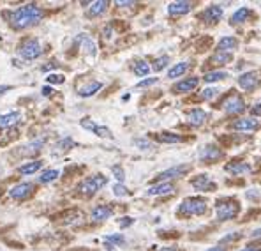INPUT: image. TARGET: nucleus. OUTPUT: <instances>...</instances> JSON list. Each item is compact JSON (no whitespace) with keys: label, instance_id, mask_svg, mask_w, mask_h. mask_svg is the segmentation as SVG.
<instances>
[{"label":"nucleus","instance_id":"f257e3e1","mask_svg":"<svg viewBox=\"0 0 261 251\" xmlns=\"http://www.w3.org/2000/svg\"><path fill=\"white\" fill-rule=\"evenodd\" d=\"M44 13L41 7L34 4L23 5V7H18V9L11 15V27L16 30H23L29 29V27H34L37 25L41 19H43Z\"/></svg>","mask_w":261,"mask_h":251},{"label":"nucleus","instance_id":"f03ea898","mask_svg":"<svg viewBox=\"0 0 261 251\" xmlns=\"http://www.w3.org/2000/svg\"><path fill=\"white\" fill-rule=\"evenodd\" d=\"M205 211H207V202H205L203 198H198V197L185 198L179 207V213L187 214V216H199V214H203Z\"/></svg>","mask_w":261,"mask_h":251},{"label":"nucleus","instance_id":"7ed1b4c3","mask_svg":"<svg viewBox=\"0 0 261 251\" xmlns=\"http://www.w3.org/2000/svg\"><path fill=\"white\" fill-rule=\"evenodd\" d=\"M215 213H217L219 221H228V219H233V217L238 214V203L233 202V200H221V202H217Z\"/></svg>","mask_w":261,"mask_h":251},{"label":"nucleus","instance_id":"20e7f679","mask_svg":"<svg viewBox=\"0 0 261 251\" xmlns=\"http://www.w3.org/2000/svg\"><path fill=\"white\" fill-rule=\"evenodd\" d=\"M18 54L21 55L25 60H35V58H39L43 55V48H41L39 41H35V39H27L18 48Z\"/></svg>","mask_w":261,"mask_h":251},{"label":"nucleus","instance_id":"39448f33","mask_svg":"<svg viewBox=\"0 0 261 251\" xmlns=\"http://www.w3.org/2000/svg\"><path fill=\"white\" fill-rule=\"evenodd\" d=\"M108 184V179L104 177V175H92V177H88L85 182H82V186H80V191H82L83 195H94L97 193L99 189H102L104 186Z\"/></svg>","mask_w":261,"mask_h":251},{"label":"nucleus","instance_id":"423d86ee","mask_svg":"<svg viewBox=\"0 0 261 251\" xmlns=\"http://www.w3.org/2000/svg\"><path fill=\"white\" fill-rule=\"evenodd\" d=\"M223 108L229 115H238V113H242L245 110V103H244V99L240 96H229L223 103Z\"/></svg>","mask_w":261,"mask_h":251},{"label":"nucleus","instance_id":"0eeeda50","mask_svg":"<svg viewBox=\"0 0 261 251\" xmlns=\"http://www.w3.org/2000/svg\"><path fill=\"white\" fill-rule=\"evenodd\" d=\"M258 83H260V78H258V72L256 71H249V72H244L238 76V85L244 89V90L251 92L258 87Z\"/></svg>","mask_w":261,"mask_h":251},{"label":"nucleus","instance_id":"6e6552de","mask_svg":"<svg viewBox=\"0 0 261 251\" xmlns=\"http://www.w3.org/2000/svg\"><path fill=\"white\" fill-rule=\"evenodd\" d=\"M258 127H260V121H256L254 117H249V119H238V121L233 124V129L235 131H247V133L256 131Z\"/></svg>","mask_w":261,"mask_h":251},{"label":"nucleus","instance_id":"1a4fd4ad","mask_svg":"<svg viewBox=\"0 0 261 251\" xmlns=\"http://www.w3.org/2000/svg\"><path fill=\"white\" fill-rule=\"evenodd\" d=\"M32 189H34V184L21 182V184H18V186H15V188L11 189L9 195H11V198H15V200H23V198L29 197Z\"/></svg>","mask_w":261,"mask_h":251},{"label":"nucleus","instance_id":"9d476101","mask_svg":"<svg viewBox=\"0 0 261 251\" xmlns=\"http://www.w3.org/2000/svg\"><path fill=\"white\" fill-rule=\"evenodd\" d=\"M201 18L207 21V23H215L219 19L223 18V7H219V5H210L207 9L201 13Z\"/></svg>","mask_w":261,"mask_h":251},{"label":"nucleus","instance_id":"9b49d317","mask_svg":"<svg viewBox=\"0 0 261 251\" xmlns=\"http://www.w3.org/2000/svg\"><path fill=\"white\" fill-rule=\"evenodd\" d=\"M189 170L187 164H180V166H173V168L169 170H164V172H161L159 175H157V179L159 180H168V179H177V177H180V175H184L185 172Z\"/></svg>","mask_w":261,"mask_h":251},{"label":"nucleus","instance_id":"f8f14e48","mask_svg":"<svg viewBox=\"0 0 261 251\" xmlns=\"http://www.w3.org/2000/svg\"><path fill=\"white\" fill-rule=\"evenodd\" d=\"M193 188L196 191H208V189H213L215 188V184L212 182V179L208 177V175H198L196 179H193Z\"/></svg>","mask_w":261,"mask_h":251},{"label":"nucleus","instance_id":"ddd939ff","mask_svg":"<svg viewBox=\"0 0 261 251\" xmlns=\"http://www.w3.org/2000/svg\"><path fill=\"white\" fill-rule=\"evenodd\" d=\"M175 191V186L171 182H161L157 184V186H152V188H148V191H147V195H150V197H161V195H169Z\"/></svg>","mask_w":261,"mask_h":251},{"label":"nucleus","instance_id":"4468645a","mask_svg":"<svg viewBox=\"0 0 261 251\" xmlns=\"http://www.w3.org/2000/svg\"><path fill=\"white\" fill-rule=\"evenodd\" d=\"M221 156H223V152L217 147H213V145H207V147H203V149L199 150V160L203 161H215Z\"/></svg>","mask_w":261,"mask_h":251},{"label":"nucleus","instance_id":"2eb2a0df","mask_svg":"<svg viewBox=\"0 0 261 251\" xmlns=\"http://www.w3.org/2000/svg\"><path fill=\"white\" fill-rule=\"evenodd\" d=\"M198 83H199V78L193 76V78H187V80H182V82H179L177 85L173 87L175 92H191L194 90V89L198 87Z\"/></svg>","mask_w":261,"mask_h":251},{"label":"nucleus","instance_id":"dca6fc26","mask_svg":"<svg viewBox=\"0 0 261 251\" xmlns=\"http://www.w3.org/2000/svg\"><path fill=\"white\" fill-rule=\"evenodd\" d=\"M102 89V83L101 82H90L87 83V85H83V87H80V90H78V94L82 97H90L94 96L96 92H99Z\"/></svg>","mask_w":261,"mask_h":251},{"label":"nucleus","instance_id":"f3484780","mask_svg":"<svg viewBox=\"0 0 261 251\" xmlns=\"http://www.w3.org/2000/svg\"><path fill=\"white\" fill-rule=\"evenodd\" d=\"M112 214H113L112 207H108V205H97L92 211V219L94 221H104V219H108Z\"/></svg>","mask_w":261,"mask_h":251},{"label":"nucleus","instance_id":"a211bd4d","mask_svg":"<svg viewBox=\"0 0 261 251\" xmlns=\"http://www.w3.org/2000/svg\"><path fill=\"white\" fill-rule=\"evenodd\" d=\"M191 11V2H171L168 5L169 15H185Z\"/></svg>","mask_w":261,"mask_h":251},{"label":"nucleus","instance_id":"6ab92c4d","mask_svg":"<svg viewBox=\"0 0 261 251\" xmlns=\"http://www.w3.org/2000/svg\"><path fill=\"white\" fill-rule=\"evenodd\" d=\"M238 46V41L235 37H223L219 41V50L217 52H223V54H231L233 50Z\"/></svg>","mask_w":261,"mask_h":251},{"label":"nucleus","instance_id":"aec40b11","mask_svg":"<svg viewBox=\"0 0 261 251\" xmlns=\"http://www.w3.org/2000/svg\"><path fill=\"white\" fill-rule=\"evenodd\" d=\"M19 121V111H11L5 115H0V127H11V126L18 124Z\"/></svg>","mask_w":261,"mask_h":251},{"label":"nucleus","instance_id":"412c9836","mask_svg":"<svg viewBox=\"0 0 261 251\" xmlns=\"http://www.w3.org/2000/svg\"><path fill=\"white\" fill-rule=\"evenodd\" d=\"M249 16H251V9H247V7H240V9H237L235 13H233L231 25L244 23V21H247V18H249Z\"/></svg>","mask_w":261,"mask_h":251},{"label":"nucleus","instance_id":"4be33fe9","mask_svg":"<svg viewBox=\"0 0 261 251\" xmlns=\"http://www.w3.org/2000/svg\"><path fill=\"white\" fill-rule=\"evenodd\" d=\"M205 119H207V113L203 110H199V108H196V110L189 113V124L191 126H201L205 122Z\"/></svg>","mask_w":261,"mask_h":251},{"label":"nucleus","instance_id":"5701e85b","mask_svg":"<svg viewBox=\"0 0 261 251\" xmlns=\"http://www.w3.org/2000/svg\"><path fill=\"white\" fill-rule=\"evenodd\" d=\"M108 9V2L106 0H97L90 4V9H88V16H99L102 15L104 11Z\"/></svg>","mask_w":261,"mask_h":251},{"label":"nucleus","instance_id":"b1692460","mask_svg":"<svg viewBox=\"0 0 261 251\" xmlns=\"http://www.w3.org/2000/svg\"><path fill=\"white\" fill-rule=\"evenodd\" d=\"M80 41H82V48L87 52L88 55H96V43H94L92 39L88 37V36L85 34H80Z\"/></svg>","mask_w":261,"mask_h":251},{"label":"nucleus","instance_id":"393cba45","mask_svg":"<svg viewBox=\"0 0 261 251\" xmlns=\"http://www.w3.org/2000/svg\"><path fill=\"white\" fill-rule=\"evenodd\" d=\"M41 166H43V161H32V163H27V164H23V166H19V174L32 175V174H35Z\"/></svg>","mask_w":261,"mask_h":251},{"label":"nucleus","instance_id":"a878e982","mask_svg":"<svg viewBox=\"0 0 261 251\" xmlns=\"http://www.w3.org/2000/svg\"><path fill=\"white\" fill-rule=\"evenodd\" d=\"M58 175H60V172H58V170H55V168L44 170L43 174H41V177H39V182L49 184V182H53V180L57 179Z\"/></svg>","mask_w":261,"mask_h":251},{"label":"nucleus","instance_id":"bb28decb","mask_svg":"<svg viewBox=\"0 0 261 251\" xmlns=\"http://www.w3.org/2000/svg\"><path fill=\"white\" fill-rule=\"evenodd\" d=\"M187 69H189V64L187 62L177 64V66H173V68L168 71V78H179V76H182V74H184Z\"/></svg>","mask_w":261,"mask_h":251},{"label":"nucleus","instance_id":"cd10ccee","mask_svg":"<svg viewBox=\"0 0 261 251\" xmlns=\"http://www.w3.org/2000/svg\"><path fill=\"white\" fill-rule=\"evenodd\" d=\"M159 142H163V143H180V142H184V138L180 135H173V133H161Z\"/></svg>","mask_w":261,"mask_h":251},{"label":"nucleus","instance_id":"c85d7f7f","mask_svg":"<svg viewBox=\"0 0 261 251\" xmlns=\"http://www.w3.org/2000/svg\"><path fill=\"white\" fill-rule=\"evenodd\" d=\"M226 76H228L226 71H212V72H207L203 80L208 83H213V82H219V80H224Z\"/></svg>","mask_w":261,"mask_h":251},{"label":"nucleus","instance_id":"c756f323","mask_svg":"<svg viewBox=\"0 0 261 251\" xmlns=\"http://www.w3.org/2000/svg\"><path fill=\"white\" fill-rule=\"evenodd\" d=\"M226 170L228 172H231V174H235V175H238V174H245V172H251V166L249 164H228L226 166Z\"/></svg>","mask_w":261,"mask_h":251},{"label":"nucleus","instance_id":"7c9ffc66","mask_svg":"<svg viewBox=\"0 0 261 251\" xmlns=\"http://www.w3.org/2000/svg\"><path fill=\"white\" fill-rule=\"evenodd\" d=\"M134 72L138 74V76H147V74L150 72L148 62H145V60H138V62L134 64Z\"/></svg>","mask_w":261,"mask_h":251},{"label":"nucleus","instance_id":"2f4dec72","mask_svg":"<svg viewBox=\"0 0 261 251\" xmlns=\"http://www.w3.org/2000/svg\"><path fill=\"white\" fill-rule=\"evenodd\" d=\"M233 58V54H223V52H217V54L213 55L212 60L210 62H217V64H226L229 62Z\"/></svg>","mask_w":261,"mask_h":251},{"label":"nucleus","instance_id":"473e14b6","mask_svg":"<svg viewBox=\"0 0 261 251\" xmlns=\"http://www.w3.org/2000/svg\"><path fill=\"white\" fill-rule=\"evenodd\" d=\"M73 145H74V142L71 140V138H64V140L58 142V145L55 147V149H58V152H65V150H69Z\"/></svg>","mask_w":261,"mask_h":251},{"label":"nucleus","instance_id":"72a5a7b5","mask_svg":"<svg viewBox=\"0 0 261 251\" xmlns=\"http://www.w3.org/2000/svg\"><path fill=\"white\" fill-rule=\"evenodd\" d=\"M43 145H44V140H35V142H32L30 145H27V147H25L27 150H23V152H25V154H32V152H37V150L41 149Z\"/></svg>","mask_w":261,"mask_h":251},{"label":"nucleus","instance_id":"f704fd0d","mask_svg":"<svg viewBox=\"0 0 261 251\" xmlns=\"http://www.w3.org/2000/svg\"><path fill=\"white\" fill-rule=\"evenodd\" d=\"M94 133H96L97 136H101V138H112V131L108 129V127H104V126H96V129H94Z\"/></svg>","mask_w":261,"mask_h":251},{"label":"nucleus","instance_id":"c9c22d12","mask_svg":"<svg viewBox=\"0 0 261 251\" xmlns=\"http://www.w3.org/2000/svg\"><path fill=\"white\" fill-rule=\"evenodd\" d=\"M134 145H136V147H140L141 150H148V149H152V142H150V140H145V138H136V140H134Z\"/></svg>","mask_w":261,"mask_h":251},{"label":"nucleus","instance_id":"e433bc0d","mask_svg":"<svg viewBox=\"0 0 261 251\" xmlns=\"http://www.w3.org/2000/svg\"><path fill=\"white\" fill-rule=\"evenodd\" d=\"M169 62V57L168 55H164V57H161V58H157L154 62V69L155 71H161V69H164L166 68V64Z\"/></svg>","mask_w":261,"mask_h":251},{"label":"nucleus","instance_id":"4c0bfd02","mask_svg":"<svg viewBox=\"0 0 261 251\" xmlns=\"http://www.w3.org/2000/svg\"><path fill=\"white\" fill-rule=\"evenodd\" d=\"M159 82L157 78H147V80H141V82L136 83V89H145V87H150V85H155V83Z\"/></svg>","mask_w":261,"mask_h":251},{"label":"nucleus","instance_id":"58836bf2","mask_svg":"<svg viewBox=\"0 0 261 251\" xmlns=\"http://www.w3.org/2000/svg\"><path fill=\"white\" fill-rule=\"evenodd\" d=\"M112 172H113V175H115V179L118 180V184H122L124 180H126V174H124V170H122L120 166H113Z\"/></svg>","mask_w":261,"mask_h":251},{"label":"nucleus","instance_id":"ea45409f","mask_svg":"<svg viewBox=\"0 0 261 251\" xmlns=\"http://www.w3.org/2000/svg\"><path fill=\"white\" fill-rule=\"evenodd\" d=\"M217 89H212V87H210V89H205V90H203V94H201V97H203V99H207V101H208V99H212V97H215V96H217Z\"/></svg>","mask_w":261,"mask_h":251},{"label":"nucleus","instance_id":"a19ab883","mask_svg":"<svg viewBox=\"0 0 261 251\" xmlns=\"http://www.w3.org/2000/svg\"><path fill=\"white\" fill-rule=\"evenodd\" d=\"M113 193H115L116 197H126L127 188L126 186H122V184H115V186H113Z\"/></svg>","mask_w":261,"mask_h":251},{"label":"nucleus","instance_id":"79ce46f5","mask_svg":"<svg viewBox=\"0 0 261 251\" xmlns=\"http://www.w3.org/2000/svg\"><path fill=\"white\" fill-rule=\"evenodd\" d=\"M80 126H82V127H83V129H88V131H94V129H96V122H92V121H90V119H83V121L82 122H80Z\"/></svg>","mask_w":261,"mask_h":251},{"label":"nucleus","instance_id":"37998d69","mask_svg":"<svg viewBox=\"0 0 261 251\" xmlns=\"http://www.w3.org/2000/svg\"><path fill=\"white\" fill-rule=\"evenodd\" d=\"M46 80H48V83H64L65 78H64V74H49Z\"/></svg>","mask_w":261,"mask_h":251},{"label":"nucleus","instance_id":"c03bdc74","mask_svg":"<svg viewBox=\"0 0 261 251\" xmlns=\"http://www.w3.org/2000/svg\"><path fill=\"white\" fill-rule=\"evenodd\" d=\"M106 241L113 242V244H124V241H126V239H124L122 235H108Z\"/></svg>","mask_w":261,"mask_h":251},{"label":"nucleus","instance_id":"a18cd8bd","mask_svg":"<svg viewBox=\"0 0 261 251\" xmlns=\"http://www.w3.org/2000/svg\"><path fill=\"white\" fill-rule=\"evenodd\" d=\"M129 225H132L130 217H124V221H120V227H129Z\"/></svg>","mask_w":261,"mask_h":251},{"label":"nucleus","instance_id":"49530a36","mask_svg":"<svg viewBox=\"0 0 261 251\" xmlns=\"http://www.w3.org/2000/svg\"><path fill=\"white\" fill-rule=\"evenodd\" d=\"M252 115H261V105H254V108H252Z\"/></svg>","mask_w":261,"mask_h":251},{"label":"nucleus","instance_id":"de8ad7c7","mask_svg":"<svg viewBox=\"0 0 261 251\" xmlns=\"http://www.w3.org/2000/svg\"><path fill=\"white\" fill-rule=\"evenodd\" d=\"M43 96H51V87L49 85H46V87H43Z\"/></svg>","mask_w":261,"mask_h":251},{"label":"nucleus","instance_id":"09e8293b","mask_svg":"<svg viewBox=\"0 0 261 251\" xmlns=\"http://www.w3.org/2000/svg\"><path fill=\"white\" fill-rule=\"evenodd\" d=\"M242 251H261V248H258V246H249V248H245V250H242Z\"/></svg>","mask_w":261,"mask_h":251},{"label":"nucleus","instance_id":"8fccbe9b","mask_svg":"<svg viewBox=\"0 0 261 251\" xmlns=\"http://www.w3.org/2000/svg\"><path fill=\"white\" fill-rule=\"evenodd\" d=\"M116 5H134V2H120V0H118Z\"/></svg>","mask_w":261,"mask_h":251},{"label":"nucleus","instance_id":"3c124183","mask_svg":"<svg viewBox=\"0 0 261 251\" xmlns=\"http://www.w3.org/2000/svg\"><path fill=\"white\" fill-rule=\"evenodd\" d=\"M9 85H2V87H0V94H2V90H9Z\"/></svg>","mask_w":261,"mask_h":251},{"label":"nucleus","instance_id":"603ef678","mask_svg":"<svg viewBox=\"0 0 261 251\" xmlns=\"http://www.w3.org/2000/svg\"><path fill=\"white\" fill-rule=\"evenodd\" d=\"M208 251H226V248H212V250H208Z\"/></svg>","mask_w":261,"mask_h":251},{"label":"nucleus","instance_id":"864d4df0","mask_svg":"<svg viewBox=\"0 0 261 251\" xmlns=\"http://www.w3.org/2000/svg\"><path fill=\"white\" fill-rule=\"evenodd\" d=\"M159 251H177L175 248H166V250H159Z\"/></svg>","mask_w":261,"mask_h":251}]
</instances>
